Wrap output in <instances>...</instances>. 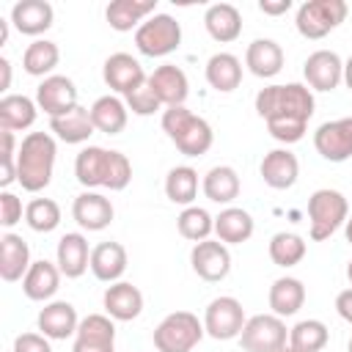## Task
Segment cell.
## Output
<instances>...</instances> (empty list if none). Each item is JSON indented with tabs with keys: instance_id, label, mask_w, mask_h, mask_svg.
<instances>
[{
	"instance_id": "6da1fadb",
	"label": "cell",
	"mask_w": 352,
	"mask_h": 352,
	"mask_svg": "<svg viewBox=\"0 0 352 352\" xmlns=\"http://www.w3.org/2000/svg\"><path fill=\"white\" fill-rule=\"evenodd\" d=\"M256 113L267 121V129L280 143H297L314 116V94L308 85L286 82L267 85L256 94Z\"/></svg>"
},
{
	"instance_id": "7a4b0ae2",
	"label": "cell",
	"mask_w": 352,
	"mask_h": 352,
	"mask_svg": "<svg viewBox=\"0 0 352 352\" xmlns=\"http://www.w3.org/2000/svg\"><path fill=\"white\" fill-rule=\"evenodd\" d=\"M74 176L82 187H104V190H126L132 182V162L126 154L102 148V146H85L74 160Z\"/></svg>"
},
{
	"instance_id": "3957f363",
	"label": "cell",
	"mask_w": 352,
	"mask_h": 352,
	"mask_svg": "<svg viewBox=\"0 0 352 352\" xmlns=\"http://www.w3.org/2000/svg\"><path fill=\"white\" fill-rule=\"evenodd\" d=\"M55 138L47 132H28L16 151V182L28 192H38L52 182L55 168Z\"/></svg>"
},
{
	"instance_id": "277c9868",
	"label": "cell",
	"mask_w": 352,
	"mask_h": 352,
	"mask_svg": "<svg viewBox=\"0 0 352 352\" xmlns=\"http://www.w3.org/2000/svg\"><path fill=\"white\" fill-rule=\"evenodd\" d=\"M162 129L170 138V143L184 154V157H201L212 148L214 132L206 118L195 116L192 110L182 107H165L162 110Z\"/></svg>"
},
{
	"instance_id": "5b68a950",
	"label": "cell",
	"mask_w": 352,
	"mask_h": 352,
	"mask_svg": "<svg viewBox=\"0 0 352 352\" xmlns=\"http://www.w3.org/2000/svg\"><path fill=\"white\" fill-rule=\"evenodd\" d=\"M349 217V204L338 190L322 187L308 198V220H311V239L322 242L330 239Z\"/></svg>"
},
{
	"instance_id": "8992f818",
	"label": "cell",
	"mask_w": 352,
	"mask_h": 352,
	"mask_svg": "<svg viewBox=\"0 0 352 352\" xmlns=\"http://www.w3.org/2000/svg\"><path fill=\"white\" fill-rule=\"evenodd\" d=\"M204 322L190 311H173L154 327L157 352H192L204 338Z\"/></svg>"
},
{
	"instance_id": "52a82bcc",
	"label": "cell",
	"mask_w": 352,
	"mask_h": 352,
	"mask_svg": "<svg viewBox=\"0 0 352 352\" xmlns=\"http://www.w3.org/2000/svg\"><path fill=\"white\" fill-rule=\"evenodd\" d=\"M182 44V25L170 14H151L135 30V47L146 58H165Z\"/></svg>"
},
{
	"instance_id": "ba28073f",
	"label": "cell",
	"mask_w": 352,
	"mask_h": 352,
	"mask_svg": "<svg viewBox=\"0 0 352 352\" xmlns=\"http://www.w3.org/2000/svg\"><path fill=\"white\" fill-rule=\"evenodd\" d=\"M349 14V6L344 0H305L297 8L294 25L300 36L305 38H324L330 30H336Z\"/></svg>"
},
{
	"instance_id": "9c48e42d",
	"label": "cell",
	"mask_w": 352,
	"mask_h": 352,
	"mask_svg": "<svg viewBox=\"0 0 352 352\" xmlns=\"http://www.w3.org/2000/svg\"><path fill=\"white\" fill-rule=\"evenodd\" d=\"M239 344L245 352H280L289 344V330L280 316L258 314L245 322L239 333Z\"/></svg>"
},
{
	"instance_id": "30bf717a",
	"label": "cell",
	"mask_w": 352,
	"mask_h": 352,
	"mask_svg": "<svg viewBox=\"0 0 352 352\" xmlns=\"http://www.w3.org/2000/svg\"><path fill=\"white\" fill-rule=\"evenodd\" d=\"M248 316L236 297H214L204 311V330L214 341H231L239 338Z\"/></svg>"
},
{
	"instance_id": "8fae6325",
	"label": "cell",
	"mask_w": 352,
	"mask_h": 352,
	"mask_svg": "<svg viewBox=\"0 0 352 352\" xmlns=\"http://www.w3.org/2000/svg\"><path fill=\"white\" fill-rule=\"evenodd\" d=\"M190 264H192V272L201 280L217 283L231 272V253L220 239H204V242L192 245Z\"/></svg>"
},
{
	"instance_id": "7c38bea8",
	"label": "cell",
	"mask_w": 352,
	"mask_h": 352,
	"mask_svg": "<svg viewBox=\"0 0 352 352\" xmlns=\"http://www.w3.org/2000/svg\"><path fill=\"white\" fill-rule=\"evenodd\" d=\"M36 104L50 118H60L77 107V85L63 74H50L36 88Z\"/></svg>"
},
{
	"instance_id": "4fadbf2b",
	"label": "cell",
	"mask_w": 352,
	"mask_h": 352,
	"mask_svg": "<svg viewBox=\"0 0 352 352\" xmlns=\"http://www.w3.org/2000/svg\"><path fill=\"white\" fill-rule=\"evenodd\" d=\"M72 352H116V324L107 314H88L80 319Z\"/></svg>"
},
{
	"instance_id": "5bb4252c",
	"label": "cell",
	"mask_w": 352,
	"mask_h": 352,
	"mask_svg": "<svg viewBox=\"0 0 352 352\" xmlns=\"http://www.w3.org/2000/svg\"><path fill=\"white\" fill-rule=\"evenodd\" d=\"M102 77H104L107 88H113L116 94H124V96L138 91L140 85H146V80H148L140 60L132 58L129 52H113L102 66Z\"/></svg>"
},
{
	"instance_id": "9a60e30c",
	"label": "cell",
	"mask_w": 352,
	"mask_h": 352,
	"mask_svg": "<svg viewBox=\"0 0 352 352\" xmlns=\"http://www.w3.org/2000/svg\"><path fill=\"white\" fill-rule=\"evenodd\" d=\"M314 146L327 162H344L352 157V116L324 121L314 132Z\"/></svg>"
},
{
	"instance_id": "2e32d148",
	"label": "cell",
	"mask_w": 352,
	"mask_h": 352,
	"mask_svg": "<svg viewBox=\"0 0 352 352\" xmlns=\"http://www.w3.org/2000/svg\"><path fill=\"white\" fill-rule=\"evenodd\" d=\"M302 74L314 91H333L344 82V60L333 50H316L305 58Z\"/></svg>"
},
{
	"instance_id": "e0dca14e",
	"label": "cell",
	"mask_w": 352,
	"mask_h": 352,
	"mask_svg": "<svg viewBox=\"0 0 352 352\" xmlns=\"http://www.w3.org/2000/svg\"><path fill=\"white\" fill-rule=\"evenodd\" d=\"M148 88L157 94V99L162 102V107H182L187 94H190V82L187 74L173 66V63H162L148 74Z\"/></svg>"
},
{
	"instance_id": "ac0fdd59",
	"label": "cell",
	"mask_w": 352,
	"mask_h": 352,
	"mask_svg": "<svg viewBox=\"0 0 352 352\" xmlns=\"http://www.w3.org/2000/svg\"><path fill=\"white\" fill-rule=\"evenodd\" d=\"M113 214L116 212H113L110 198L102 195V192H94V190L80 192L74 198V204H72V217L85 231H102V228H107L113 223Z\"/></svg>"
},
{
	"instance_id": "d6986e66",
	"label": "cell",
	"mask_w": 352,
	"mask_h": 352,
	"mask_svg": "<svg viewBox=\"0 0 352 352\" xmlns=\"http://www.w3.org/2000/svg\"><path fill=\"white\" fill-rule=\"evenodd\" d=\"M41 336H47L50 341H66L69 336L77 333L80 327V319H77V311L72 302L66 300H52L47 302L41 311H38V319H36Z\"/></svg>"
},
{
	"instance_id": "ffe728a7",
	"label": "cell",
	"mask_w": 352,
	"mask_h": 352,
	"mask_svg": "<svg viewBox=\"0 0 352 352\" xmlns=\"http://www.w3.org/2000/svg\"><path fill=\"white\" fill-rule=\"evenodd\" d=\"M104 314L116 322H132L140 316L143 311V294L138 286H132L129 280H118V283H110L104 289Z\"/></svg>"
},
{
	"instance_id": "44dd1931",
	"label": "cell",
	"mask_w": 352,
	"mask_h": 352,
	"mask_svg": "<svg viewBox=\"0 0 352 352\" xmlns=\"http://www.w3.org/2000/svg\"><path fill=\"white\" fill-rule=\"evenodd\" d=\"M258 170H261V179L267 187L289 190V187H294V182L300 176V162L289 148H272L270 154H264Z\"/></svg>"
},
{
	"instance_id": "7402d4cb",
	"label": "cell",
	"mask_w": 352,
	"mask_h": 352,
	"mask_svg": "<svg viewBox=\"0 0 352 352\" xmlns=\"http://www.w3.org/2000/svg\"><path fill=\"white\" fill-rule=\"evenodd\" d=\"M55 264L60 270V275L66 278H80L88 267H91V250H88V239L80 231L63 234L58 239V250H55Z\"/></svg>"
},
{
	"instance_id": "603a6c76",
	"label": "cell",
	"mask_w": 352,
	"mask_h": 352,
	"mask_svg": "<svg viewBox=\"0 0 352 352\" xmlns=\"http://www.w3.org/2000/svg\"><path fill=\"white\" fill-rule=\"evenodd\" d=\"M30 248L28 242L19 236V234H11L6 231L0 236V278L6 283H14V280H22L30 270Z\"/></svg>"
},
{
	"instance_id": "cb8c5ba5",
	"label": "cell",
	"mask_w": 352,
	"mask_h": 352,
	"mask_svg": "<svg viewBox=\"0 0 352 352\" xmlns=\"http://www.w3.org/2000/svg\"><path fill=\"white\" fill-rule=\"evenodd\" d=\"M126 248L121 242H99L91 250V272L102 283H118L126 272Z\"/></svg>"
},
{
	"instance_id": "d4e9b609",
	"label": "cell",
	"mask_w": 352,
	"mask_h": 352,
	"mask_svg": "<svg viewBox=\"0 0 352 352\" xmlns=\"http://www.w3.org/2000/svg\"><path fill=\"white\" fill-rule=\"evenodd\" d=\"M55 11L47 0H19L11 8V25L25 36H41L52 28Z\"/></svg>"
},
{
	"instance_id": "484cf974",
	"label": "cell",
	"mask_w": 352,
	"mask_h": 352,
	"mask_svg": "<svg viewBox=\"0 0 352 352\" xmlns=\"http://www.w3.org/2000/svg\"><path fill=\"white\" fill-rule=\"evenodd\" d=\"M245 66L250 69V74L270 80L283 69V50L278 41L272 38H256L248 44L245 50Z\"/></svg>"
},
{
	"instance_id": "4316f807",
	"label": "cell",
	"mask_w": 352,
	"mask_h": 352,
	"mask_svg": "<svg viewBox=\"0 0 352 352\" xmlns=\"http://www.w3.org/2000/svg\"><path fill=\"white\" fill-rule=\"evenodd\" d=\"M204 25H206V33L214 41L228 44V41H236L239 33H242V14L231 3H214V6L206 8Z\"/></svg>"
},
{
	"instance_id": "83f0119b",
	"label": "cell",
	"mask_w": 352,
	"mask_h": 352,
	"mask_svg": "<svg viewBox=\"0 0 352 352\" xmlns=\"http://www.w3.org/2000/svg\"><path fill=\"white\" fill-rule=\"evenodd\" d=\"M60 286V270L58 264L47 261V258H38L30 264L28 275L22 278V292L28 300H36V302H44L50 300Z\"/></svg>"
},
{
	"instance_id": "f1b7e54d",
	"label": "cell",
	"mask_w": 352,
	"mask_h": 352,
	"mask_svg": "<svg viewBox=\"0 0 352 352\" xmlns=\"http://www.w3.org/2000/svg\"><path fill=\"white\" fill-rule=\"evenodd\" d=\"M154 8H157V0H113L107 6L104 16L113 30L126 33L132 28L138 30L148 19V14H154Z\"/></svg>"
},
{
	"instance_id": "f546056e",
	"label": "cell",
	"mask_w": 352,
	"mask_h": 352,
	"mask_svg": "<svg viewBox=\"0 0 352 352\" xmlns=\"http://www.w3.org/2000/svg\"><path fill=\"white\" fill-rule=\"evenodd\" d=\"M206 82L220 94H231L234 88H239V82H242L239 58L231 52H214L206 60Z\"/></svg>"
},
{
	"instance_id": "4dcf8cb0",
	"label": "cell",
	"mask_w": 352,
	"mask_h": 352,
	"mask_svg": "<svg viewBox=\"0 0 352 352\" xmlns=\"http://www.w3.org/2000/svg\"><path fill=\"white\" fill-rule=\"evenodd\" d=\"M38 104L25 94H6L0 99V126L8 132H22L36 124Z\"/></svg>"
},
{
	"instance_id": "1f68e13d",
	"label": "cell",
	"mask_w": 352,
	"mask_h": 352,
	"mask_svg": "<svg viewBox=\"0 0 352 352\" xmlns=\"http://www.w3.org/2000/svg\"><path fill=\"white\" fill-rule=\"evenodd\" d=\"M214 234L223 245H242L253 236V217L239 206H226L214 217Z\"/></svg>"
},
{
	"instance_id": "d6a6232c",
	"label": "cell",
	"mask_w": 352,
	"mask_h": 352,
	"mask_svg": "<svg viewBox=\"0 0 352 352\" xmlns=\"http://www.w3.org/2000/svg\"><path fill=\"white\" fill-rule=\"evenodd\" d=\"M305 302V286L300 278H278L270 286V308L275 316H294Z\"/></svg>"
},
{
	"instance_id": "836d02e7",
	"label": "cell",
	"mask_w": 352,
	"mask_h": 352,
	"mask_svg": "<svg viewBox=\"0 0 352 352\" xmlns=\"http://www.w3.org/2000/svg\"><path fill=\"white\" fill-rule=\"evenodd\" d=\"M50 129L55 132L58 140L63 143H85L91 135H94V121H91V110L88 107H74L72 113L60 116V118H50Z\"/></svg>"
},
{
	"instance_id": "e575fe53",
	"label": "cell",
	"mask_w": 352,
	"mask_h": 352,
	"mask_svg": "<svg viewBox=\"0 0 352 352\" xmlns=\"http://www.w3.org/2000/svg\"><path fill=\"white\" fill-rule=\"evenodd\" d=\"M91 121H94V126L99 129V132H104V135H118V132H124V126H126V102H121L118 96H99L91 107Z\"/></svg>"
},
{
	"instance_id": "d590c367",
	"label": "cell",
	"mask_w": 352,
	"mask_h": 352,
	"mask_svg": "<svg viewBox=\"0 0 352 352\" xmlns=\"http://www.w3.org/2000/svg\"><path fill=\"white\" fill-rule=\"evenodd\" d=\"M204 195L214 204H231L236 195H239V173L231 168V165H214L212 170H206L204 182Z\"/></svg>"
},
{
	"instance_id": "8d00e7d4",
	"label": "cell",
	"mask_w": 352,
	"mask_h": 352,
	"mask_svg": "<svg viewBox=\"0 0 352 352\" xmlns=\"http://www.w3.org/2000/svg\"><path fill=\"white\" fill-rule=\"evenodd\" d=\"M60 60V50L55 41L50 38H36L33 44H28L25 55H22V69L30 74V77H50V72L58 66Z\"/></svg>"
},
{
	"instance_id": "74e56055",
	"label": "cell",
	"mask_w": 352,
	"mask_h": 352,
	"mask_svg": "<svg viewBox=\"0 0 352 352\" xmlns=\"http://www.w3.org/2000/svg\"><path fill=\"white\" fill-rule=\"evenodd\" d=\"M165 195L173 204L182 206H192L195 195H198V170L190 165H176L168 170L165 176Z\"/></svg>"
},
{
	"instance_id": "f35d334b",
	"label": "cell",
	"mask_w": 352,
	"mask_h": 352,
	"mask_svg": "<svg viewBox=\"0 0 352 352\" xmlns=\"http://www.w3.org/2000/svg\"><path fill=\"white\" fill-rule=\"evenodd\" d=\"M305 239L300 234H292V231H278L272 239H270V258L272 264L278 267H294L305 258Z\"/></svg>"
},
{
	"instance_id": "ab89813d",
	"label": "cell",
	"mask_w": 352,
	"mask_h": 352,
	"mask_svg": "<svg viewBox=\"0 0 352 352\" xmlns=\"http://www.w3.org/2000/svg\"><path fill=\"white\" fill-rule=\"evenodd\" d=\"M327 338H330V330L319 319H302L289 330V344L300 352H319L327 346Z\"/></svg>"
},
{
	"instance_id": "60d3db41",
	"label": "cell",
	"mask_w": 352,
	"mask_h": 352,
	"mask_svg": "<svg viewBox=\"0 0 352 352\" xmlns=\"http://www.w3.org/2000/svg\"><path fill=\"white\" fill-rule=\"evenodd\" d=\"M176 228H179V234H182L184 239H190V242H204V239H209V234L214 231V217H212L206 209H201V206H184L182 214L176 217Z\"/></svg>"
},
{
	"instance_id": "b9f144b4",
	"label": "cell",
	"mask_w": 352,
	"mask_h": 352,
	"mask_svg": "<svg viewBox=\"0 0 352 352\" xmlns=\"http://www.w3.org/2000/svg\"><path fill=\"white\" fill-rule=\"evenodd\" d=\"M25 223L38 234H50L60 226V206L52 198H33L25 206Z\"/></svg>"
},
{
	"instance_id": "7bdbcfd3",
	"label": "cell",
	"mask_w": 352,
	"mask_h": 352,
	"mask_svg": "<svg viewBox=\"0 0 352 352\" xmlns=\"http://www.w3.org/2000/svg\"><path fill=\"white\" fill-rule=\"evenodd\" d=\"M124 99H126V107H129L135 116H154L157 110H162V102H160L157 94L148 88V80H146V85H140L138 91L126 94Z\"/></svg>"
},
{
	"instance_id": "ee69618b",
	"label": "cell",
	"mask_w": 352,
	"mask_h": 352,
	"mask_svg": "<svg viewBox=\"0 0 352 352\" xmlns=\"http://www.w3.org/2000/svg\"><path fill=\"white\" fill-rule=\"evenodd\" d=\"M22 214H25L22 201L11 190H3L0 192V226L3 228H11V226H16L22 220Z\"/></svg>"
},
{
	"instance_id": "f6af8a7d",
	"label": "cell",
	"mask_w": 352,
	"mask_h": 352,
	"mask_svg": "<svg viewBox=\"0 0 352 352\" xmlns=\"http://www.w3.org/2000/svg\"><path fill=\"white\" fill-rule=\"evenodd\" d=\"M14 352H52V346L41 333H19L14 338Z\"/></svg>"
},
{
	"instance_id": "bcb514c9",
	"label": "cell",
	"mask_w": 352,
	"mask_h": 352,
	"mask_svg": "<svg viewBox=\"0 0 352 352\" xmlns=\"http://www.w3.org/2000/svg\"><path fill=\"white\" fill-rule=\"evenodd\" d=\"M336 311H338V316H341L346 324H352V289L338 292V297H336Z\"/></svg>"
},
{
	"instance_id": "7dc6e473",
	"label": "cell",
	"mask_w": 352,
	"mask_h": 352,
	"mask_svg": "<svg viewBox=\"0 0 352 352\" xmlns=\"http://www.w3.org/2000/svg\"><path fill=\"white\" fill-rule=\"evenodd\" d=\"M292 8V0H258V11L267 16H280Z\"/></svg>"
},
{
	"instance_id": "c3c4849f",
	"label": "cell",
	"mask_w": 352,
	"mask_h": 352,
	"mask_svg": "<svg viewBox=\"0 0 352 352\" xmlns=\"http://www.w3.org/2000/svg\"><path fill=\"white\" fill-rule=\"evenodd\" d=\"M0 138H3V148H0V160H16V138H14V132H8V129H3L0 132Z\"/></svg>"
},
{
	"instance_id": "681fc988",
	"label": "cell",
	"mask_w": 352,
	"mask_h": 352,
	"mask_svg": "<svg viewBox=\"0 0 352 352\" xmlns=\"http://www.w3.org/2000/svg\"><path fill=\"white\" fill-rule=\"evenodd\" d=\"M0 72H3L0 91H8V85H11V63H8V58H0Z\"/></svg>"
},
{
	"instance_id": "f907efd6",
	"label": "cell",
	"mask_w": 352,
	"mask_h": 352,
	"mask_svg": "<svg viewBox=\"0 0 352 352\" xmlns=\"http://www.w3.org/2000/svg\"><path fill=\"white\" fill-rule=\"evenodd\" d=\"M344 82H346V88L352 91V55H349L346 63H344Z\"/></svg>"
},
{
	"instance_id": "816d5d0a",
	"label": "cell",
	"mask_w": 352,
	"mask_h": 352,
	"mask_svg": "<svg viewBox=\"0 0 352 352\" xmlns=\"http://www.w3.org/2000/svg\"><path fill=\"white\" fill-rule=\"evenodd\" d=\"M8 41V22L0 16V44H6Z\"/></svg>"
},
{
	"instance_id": "f5cc1de1",
	"label": "cell",
	"mask_w": 352,
	"mask_h": 352,
	"mask_svg": "<svg viewBox=\"0 0 352 352\" xmlns=\"http://www.w3.org/2000/svg\"><path fill=\"white\" fill-rule=\"evenodd\" d=\"M344 231H346V242L352 245V217H346V223H344Z\"/></svg>"
},
{
	"instance_id": "db71d44e",
	"label": "cell",
	"mask_w": 352,
	"mask_h": 352,
	"mask_svg": "<svg viewBox=\"0 0 352 352\" xmlns=\"http://www.w3.org/2000/svg\"><path fill=\"white\" fill-rule=\"evenodd\" d=\"M280 352H300V349H294V346H292V344H286V346H283V349H280Z\"/></svg>"
},
{
	"instance_id": "11a10c76",
	"label": "cell",
	"mask_w": 352,
	"mask_h": 352,
	"mask_svg": "<svg viewBox=\"0 0 352 352\" xmlns=\"http://www.w3.org/2000/svg\"><path fill=\"white\" fill-rule=\"evenodd\" d=\"M346 278H349V283H352V261L346 264Z\"/></svg>"
},
{
	"instance_id": "9f6ffc18",
	"label": "cell",
	"mask_w": 352,
	"mask_h": 352,
	"mask_svg": "<svg viewBox=\"0 0 352 352\" xmlns=\"http://www.w3.org/2000/svg\"><path fill=\"white\" fill-rule=\"evenodd\" d=\"M349 352H352V338H349Z\"/></svg>"
}]
</instances>
